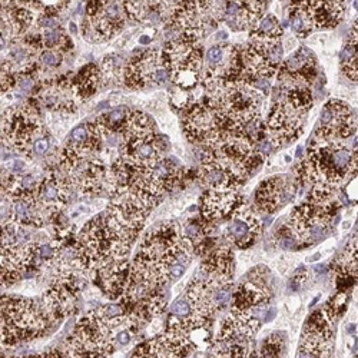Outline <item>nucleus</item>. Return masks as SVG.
Listing matches in <instances>:
<instances>
[{"instance_id": "nucleus-8", "label": "nucleus", "mask_w": 358, "mask_h": 358, "mask_svg": "<svg viewBox=\"0 0 358 358\" xmlns=\"http://www.w3.org/2000/svg\"><path fill=\"white\" fill-rule=\"evenodd\" d=\"M125 0H89L82 23V34L92 43L112 39L127 22Z\"/></svg>"}, {"instance_id": "nucleus-33", "label": "nucleus", "mask_w": 358, "mask_h": 358, "mask_svg": "<svg viewBox=\"0 0 358 358\" xmlns=\"http://www.w3.org/2000/svg\"><path fill=\"white\" fill-rule=\"evenodd\" d=\"M285 350V339L281 334H273L268 337L261 346L258 357H281Z\"/></svg>"}, {"instance_id": "nucleus-4", "label": "nucleus", "mask_w": 358, "mask_h": 358, "mask_svg": "<svg viewBox=\"0 0 358 358\" xmlns=\"http://www.w3.org/2000/svg\"><path fill=\"white\" fill-rule=\"evenodd\" d=\"M30 229L12 220L2 221V285L33 277L39 271L36 266L39 242L32 238Z\"/></svg>"}, {"instance_id": "nucleus-23", "label": "nucleus", "mask_w": 358, "mask_h": 358, "mask_svg": "<svg viewBox=\"0 0 358 358\" xmlns=\"http://www.w3.org/2000/svg\"><path fill=\"white\" fill-rule=\"evenodd\" d=\"M125 9L134 22L160 23L172 17L176 6L171 0H125Z\"/></svg>"}, {"instance_id": "nucleus-3", "label": "nucleus", "mask_w": 358, "mask_h": 358, "mask_svg": "<svg viewBox=\"0 0 358 358\" xmlns=\"http://www.w3.org/2000/svg\"><path fill=\"white\" fill-rule=\"evenodd\" d=\"M52 321L42 302L2 297V346L14 348L46 334Z\"/></svg>"}, {"instance_id": "nucleus-18", "label": "nucleus", "mask_w": 358, "mask_h": 358, "mask_svg": "<svg viewBox=\"0 0 358 358\" xmlns=\"http://www.w3.org/2000/svg\"><path fill=\"white\" fill-rule=\"evenodd\" d=\"M245 200L238 193V189H208L202 198L201 217L215 225L220 221L229 220Z\"/></svg>"}, {"instance_id": "nucleus-15", "label": "nucleus", "mask_w": 358, "mask_h": 358, "mask_svg": "<svg viewBox=\"0 0 358 358\" xmlns=\"http://www.w3.org/2000/svg\"><path fill=\"white\" fill-rule=\"evenodd\" d=\"M34 98L41 102L46 109L53 112H63L70 114L75 112L82 101L76 86L74 82L66 79L49 81L46 83L39 85V89L36 91Z\"/></svg>"}, {"instance_id": "nucleus-26", "label": "nucleus", "mask_w": 358, "mask_h": 358, "mask_svg": "<svg viewBox=\"0 0 358 358\" xmlns=\"http://www.w3.org/2000/svg\"><path fill=\"white\" fill-rule=\"evenodd\" d=\"M120 135H122V147L151 139L156 135L154 120L147 114H143L140 111H131L127 122H125L123 128L120 131Z\"/></svg>"}, {"instance_id": "nucleus-34", "label": "nucleus", "mask_w": 358, "mask_h": 358, "mask_svg": "<svg viewBox=\"0 0 358 358\" xmlns=\"http://www.w3.org/2000/svg\"><path fill=\"white\" fill-rule=\"evenodd\" d=\"M63 61V52L58 49H43L38 55V65L46 69H58Z\"/></svg>"}, {"instance_id": "nucleus-43", "label": "nucleus", "mask_w": 358, "mask_h": 358, "mask_svg": "<svg viewBox=\"0 0 358 358\" xmlns=\"http://www.w3.org/2000/svg\"><path fill=\"white\" fill-rule=\"evenodd\" d=\"M151 42H152V39L149 38V36H147V34H143V36H140V38H139V43H140V45H143V46L149 45Z\"/></svg>"}, {"instance_id": "nucleus-28", "label": "nucleus", "mask_w": 358, "mask_h": 358, "mask_svg": "<svg viewBox=\"0 0 358 358\" xmlns=\"http://www.w3.org/2000/svg\"><path fill=\"white\" fill-rule=\"evenodd\" d=\"M335 275L358 280V238L352 240L334 262Z\"/></svg>"}, {"instance_id": "nucleus-29", "label": "nucleus", "mask_w": 358, "mask_h": 358, "mask_svg": "<svg viewBox=\"0 0 358 358\" xmlns=\"http://www.w3.org/2000/svg\"><path fill=\"white\" fill-rule=\"evenodd\" d=\"M282 28L277 19V16L268 13L262 16L260 22L251 30V38L266 39V41H281Z\"/></svg>"}, {"instance_id": "nucleus-19", "label": "nucleus", "mask_w": 358, "mask_h": 358, "mask_svg": "<svg viewBox=\"0 0 358 358\" xmlns=\"http://www.w3.org/2000/svg\"><path fill=\"white\" fill-rule=\"evenodd\" d=\"M297 192V182L286 176H273L258 187L255 192V205L260 211L273 213L288 204Z\"/></svg>"}, {"instance_id": "nucleus-38", "label": "nucleus", "mask_w": 358, "mask_h": 358, "mask_svg": "<svg viewBox=\"0 0 358 358\" xmlns=\"http://www.w3.org/2000/svg\"><path fill=\"white\" fill-rule=\"evenodd\" d=\"M308 280V271L306 270V268H301V270H298L293 278L290 280V286L293 291H298L302 288V285L306 284V281Z\"/></svg>"}, {"instance_id": "nucleus-22", "label": "nucleus", "mask_w": 358, "mask_h": 358, "mask_svg": "<svg viewBox=\"0 0 358 358\" xmlns=\"http://www.w3.org/2000/svg\"><path fill=\"white\" fill-rule=\"evenodd\" d=\"M258 271L260 268L257 271L251 273L249 277L234 290L231 301V311H244L258 306L261 302L270 301V288H268L264 275H260Z\"/></svg>"}, {"instance_id": "nucleus-9", "label": "nucleus", "mask_w": 358, "mask_h": 358, "mask_svg": "<svg viewBox=\"0 0 358 358\" xmlns=\"http://www.w3.org/2000/svg\"><path fill=\"white\" fill-rule=\"evenodd\" d=\"M338 204L331 200L324 204L308 201L295 208L288 220V229L298 244L310 245L327 237L330 225L333 224Z\"/></svg>"}, {"instance_id": "nucleus-44", "label": "nucleus", "mask_w": 358, "mask_h": 358, "mask_svg": "<svg viewBox=\"0 0 358 358\" xmlns=\"http://www.w3.org/2000/svg\"><path fill=\"white\" fill-rule=\"evenodd\" d=\"M70 32L74 33V34L78 32V29H76V25H75V23H70Z\"/></svg>"}, {"instance_id": "nucleus-16", "label": "nucleus", "mask_w": 358, "mask_h": 358, "mask_svg": "<svg viewBox=\"0 0 358 358\" xmlns=\"http://www.w3.org/2000/svg\"><path fill=\"white\" fill-rule=\"evenodd\" d=\"M262 222L257 217V213L246 207L241 205L228 220L225 229V238L229 244L241 249H248L253 246L261 237Z\"/></svg>"}, {"instance_id": "nucleus-41", "label": "nucleus", "mask_w": 358, "mask_h": 358, "mask_svg": "<svg viewBox=\"0 0 358 358\" xmlns=\"http://www.w3.org/2000/svg\"><path fill=\"white\" fill-rule=\"evenodd\" d=\"M38 26L48 30V29H55L59 26L56 17L50 14H39L38 16Z\"/></svg>"}, {"instance_id": "nucleus-35", "label": "nucleus", "mask_w": 358, "mask_h": 358, "mask_svg": "<svg viewBox=\"0 0 358 358\" xmlns=\"http://www.w3.org/2000/svg\"><path fill=\"white\" fill-rule=\"evenodd\" d=\"M102 75L103 79H115L119 76L120 69H125L122 66V61L119 56H107L102 62Z\"/></svg>"}, {"instance_id": "nucleus-40", "label": "nucleus", "mask_w": 358, "mask_h": 358, "mask_svg": "<svg viewBox=\"0 0 358 358\" xmlns=\"http://www.w3.org/2000/svg\"><path fill=\"white\" fill-rule=\"evenodd\" d=\"M346 196L354 202H358V173L350 179L348 185H346Z\"/></svg>"}, {"instance_id": "nucleus-32", "label": "nucleus", "mask_w": 358, "mask_h": 358, "mask_svg": "<svg viewBox=\"0 0 358 358\" xmlns=\"http://www.w3.org/2000/svg\"><path fill=\"white\" fill-rule=\"evenodd\" d=\"M290 23H291V29L294 30V33L299 36V38H307V36L315 29L311 19L306 13L291 8H290Z\"/></svg>"}, {"instance_id": "nucleus-45", "label": "nucleus", "mask_w": 358, "mask_h": 358, "mask_svg": "<svg viewBox=\"0 0 358 358\" xmlns=\"http://www.w3.org/2000/svg\"><path fill=\"white\" fill-rule=\"evenodd\" d=\"M355 330V327L354 326H347V331H350V333H352Z\"/></svg>"}, {"instance_id": "nucleus-42", "label": "nucleus", "mask_w": 358, "mask_h": 358, "mask_svg": "<svg viewBox=\"0 0 358 358\" xmlns=\"http://www.w3.org/2000/svg\"><path fill=\"white\" fill-rule=\"evenodd\" d=\"M134 333L131 330H122L116 334V344L119 346H127L131 343Z\"/></svg>"}, {"instance_id": "nucleus-21", "label": "nucleus", "mask_w": 358, "mask_h": 358, "mask_svg": "<svg viewBox=\"0 0 358 358\" xmlns=\"http://www.w3.org/2000/svg\"><path fill=\"white\" fill-rule=\"evenodd\" d=\"M196 43L198 42H192L182 36H175L171 42L167 43L162 53L171 69V74L185 67L201 70L202 52Z\"/></svg>"}, {"instance_id": "nucleus-14", "label": "nucleus", "mask_w": 358, "mask_h": 358, "mask_svg": "<svg viewBox=\"0 0 358 358\" xmlns=\"http://www.w3.org/2000/svg\"><path fill=\"white\" fill-rule=\"evenodd\" d=\"M72 184L66 175L59 169L50 171L36 189V198L41 208L45 212V217L49 218V221H55L59 213H62L63 208L70 201V192H72Z\"/></svg>"}, {"instance_id": "nucleus-37", "label": "nucleus", "mask_w": 358, "mask_h": 358, "mask_svg": "<svg viewBox=\"0 0 358 358\" xmlns=\"http://www.w3.org/2000/svg\"><path fill=\"white\" fill-rule=\"evenodd\" d=\"M196 310L192 307L191 301L185 297L179 298L178 301H175L171 306V315L176 317V318H188L189 315H192Z\"/></svg>"}, {"instance_id": "nucleus-24", "label": "nucleus", "mask_w": 358, "mask_h": 358, "mask_svg": "<svg viewBox=\"0 0 358 358\" xmlns=\"http://www.w3.org/2000/svg\"><path fill=\"white\" fill-rule=\"evenodd\" d=\"M8 201L10 204L8 220H12L17 224L32 229H38L45 225L46 217L43 209L38 202V198H36V192L23 196H17V198L8 200Z\"/></svg>"}, {"instance_id": "nucleus-20", "label": "nucleus", "mask_w": 358, "mask_h": 358, "mask_svg": "<svg viewBox=\"0 0 358 358\" xmlns=\"http://www.w3.org/2000/svg\"><path fill=\"white\" fill-rule=\"evenodd\" d=\"M111 301L119 299L131 284V264L125 260L101 268L91 278Z\"/></svg>"}, {"instance_id": "nucleus-13", "label": "nucleus", "mask_w": 358, "mask_h": 358, "mask_svg": "<svg viewBox=\"0 0 358 358\" xmlns=\"http://www.w3.org/2000/svg\"><path fill=\"white\" fill-rule=\"evenodd\" d=\"M333 321L327 308L314 311L301 338L299 357H331L333 354Z\"/></svg>"}, {"instance_id": "nucleus-30", "label": "nucleus", "mask_w": 358, "mask_h": 358, "mask_svg": "<svg viewBox=\"0 0 358 358\" xmlns=\"http://www.w3.org/2000/svg\"><path fill=\"white\" fill-rule=\"evenodd\" d=\"M42 38H43L45 49H58L65 53L74 48V42L70 41V38L61 26L45 30L42 33Z\"/></svg>"}, {"instance_id": "nucleus-27", "label": "nucleus", "mask_w": 358, "mask_h": 358, "mask_svg": "<svg viewBox=\"0 0 358 358\" xmlns=\"http://www.w3.org/2000/svg\"><path fill=\"white\" fill-rule=\"evenodd\" d=\"M72 82H74V85L76 86L82 99H86L89 96H92L94 94H96L99 86L102 85V82H103L102 69H99L94 63L86 65L85 67H82L79 74L72 79Z\"/></svg>"}, {"instance_id": "nucleus-11", "label": "nucleus", "mask_w": 358, "mask_h": 358, "mask_svg": "<svg viewBox=\"0 0 358 358\" xmlns=\"http://www.w3.org/2000/svg\"><path fill=\"white\" fill-rule=\"evenodd\" d=\"M278 99L273 102L270 116L266 120V136L274 147H284L294 142L302 134V125L306 112L295 107L277 87Z\"/></svg>"}, {"instance_id": "nucleus-10", "label": "nucleus", "mask_w": 358, "mask_h": 358, "mask_svg": "<svg viewBox=\"0 0 358 358\" xmlns=\"http://www.w3.org/2000/svg\"><path fill=\"white\" fill-rule=\"evenodd\" d=\"M172 79L162 50H142L123 69V81L131 89L160 86Z\"/></svg>"}, {"instance_id": "nucleus-36", "label": "nucleus", "mask_w": 358, "mask_h": 358, "mask_svg": "<svg viewBox=\"0 0 358 358\" xmlns=\"http://www.w3.org/2000/svg\"><path fill=\"white\" fill-rule=\"evenodd\" d=\"M347 307V293L346 291H338L337 295H334L328 304H327V310L331 314L333 318H337L341 315L346 311Z\"/></svg>"}, {"instance_id": "nucleus-39", "label": "nucleus", "mask_w": 358, "mask_h": 358, "mask_svg": "<svg viewBox=\"0 0 358 358\" xmlns=\"http://www.w3.org/2000/svg\"><path fill=\"white\" fill-rule=\"evenodd\" d=\"M49 147H50L49 136L38 139V140L34 142V145H33V148H32V155H30V158H33V156H43V155L49 151Z\"/></svg>"}, {"instance_id": "nucleus-25", "label": "nucleus", "mask_w": 358, "mask_h": 358, "mask_svg": "<svg viewBox=\"0 0 358 358\" xmlns=\"http://www.w3.org/2000/svg\"><path fill=\"white\" fill-rule=\"evenodd\" d=\"M201 274L217 278H232L234 273V257L231 246L227 244H215L202 255Z\"/></svg>"}, {"instance_id": "nucleus-12", "label": "nucleus", "mask_w": 358, "mask_h": 358, "mask_svg": "<svg viewBox=\"0 0 358 358\" xmlns=\"http://www.w3.org/2000/svg\"><path fill=\"white\" fill-rule=\"evenodd\" d=\"M355 131V120L350 107L341 102L331 99L322 107L317 129L311 143H344Z\"/></svg>"}, {"instance_id": "nucleus-17", "label": "nucleus", "mask_w": 358, "mask_h": 358, "mask_svg": "<svg viewBox=\"0 0 358 358\" xmlns=\"http://www.w3.org/2000/svg\"><path fill=\"white\" fill-rule=\"evenodd\" d=\"M348 0H293L291 9L306 13L315 29H331L341 22Z\"/></svg>"}, {"instance_id": "nucleus-1", "label": "nucleus", "mask_w": 358, "mask_h": 358, "mask_svg": "<svg viewBox=\"0 0 358 358\" xmlns=\"http://www.w3.org/2000/svg\"><path fill=\"white\" fill-rule=\"evenodd\" d=\"M148 215L127 201L115 200L85 224L76 235L75 248L89 280L101 268L127 260Z\"/></svg>"}, {"instance_id": "nucleus-31", "label": "nucleus", "mask_w": 358, "mask_h": 358, "mask_svg": "<svg viewBox=\"0 0 358 358\" xmlns=\"http://www.w3.org/2000/svg\"><path fill=\"white\" fill-rule=\"evenodd\" d=\"M23 5L30 10H38L39 14L56 16L67 8L69 0H25Z\"/></svg>"}, {"instance_id": "nucleus-7", "label": "nucleus", "mask_w": 358, "mask_h": 358, "mask_svg": "<svg viewBox=\"0 0 358 358\" xmlns=\"http://www.w3.org/2000/svg\"><path fill=\"white\" fill-rule=\"evenodd\" d=\"M41 118L32 105L23 103L8 109L2 118V143L30 158L34 142L46 138Z\"/></svg>"}, {"instance_id": "nucleus-5", "label": "nucleus", "mask_w": 358, "mask_h": 358, "mask_svg": "<svg viewBox=\"0 0 358 358\" xmlns=\"http://www.w3.org/2000/svg\"><path fill=\"white\" fill-rule=\"evenodd\" d=\"M118 333V328L101 318L96 311H91L76 322L62 351L65 357H107L115 351Z\"/></svg>"}, {"instance_id": "nucleus-6", "label": "nucleus", "mask_w": 358, "mask_h": 358, "mask_svg": "<svg viewBox=\"0 0 358 358\" xmlns=\"http://www.w3.org/2000/svg\"><path fill=\"white\" fill-rule=\"evenodd\" d=\"M222 13L224 3L218 0H185L175 9L171 23L176 36L198 42L217 29Z\"/></svg>"}, {"instance_id": "nucleus-2", "label": "nucleus", "mask_w": 358, "mask_h": 358, "mask_svg": "<svg viewBox=\"0 0 358 358\" xmlns=\"http://www.w3.org/2000/svg\"><path fill=\"white\" fill-rule=\"evenodd\" d=\"M193 248L178 222L165 221L152 227L142 238L131 264V281L149 290H160L168 282L182 278Z\"/></svg>"}]
</instances>
